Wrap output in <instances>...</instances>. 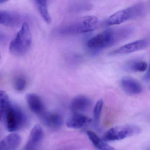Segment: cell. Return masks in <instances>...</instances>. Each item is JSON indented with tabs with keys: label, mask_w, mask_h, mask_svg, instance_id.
<instances>
[{
	"label": "cell",
	"mask_w": 150,
	"mask_h": 150,
	"mask_svg": "<svg viewBox=\"0 0 150 150\" xmlns=\"http://www.w3.org/2000/svg\"><path fill=\"white\" fill-rule=\"evenodd\" d=\"M134 32L131 26H124L109 29L91 38L87 42L88 47L99 50L112 47L130 37Z\"/></svg>",
	"instance_id": "obj_1"
},
{
	"label": "cell",
	"mask_w": 150,
	"mask_h": 150,
	"mask_svg": "<svg viewBox=\"0 0 150 150\" xmlns=\"http://www.w3.org/2000/svg\"><path fill=\"white\" fill-rule=\"evenodd\" d=\"M99 21L93 16H87L68 22L59 29L64 35H72L93 31L98 28Z\"/></svg>",
	"instance_id": "obj_2"
},
{
	"label": "cell",
	"mask_w": 150,
	"mask_h": 150,
	"mask_svg": "<svg viewBox=\"0 0 150 150\" xmlns=\"http://www.w3.org/2000/svg\"><path fill=\"white\" fill-rule=\"evenodd\" d=\"M147 10L145 4L137 3L113 14L107 20V25H118L126 21L141 18L146 14Z\"/></svg>",
	"instance_id": "obj_3"
},
{
	"label": "cell",
	"mask_w": 150,
	"mask_h": 150,
	"mask_svg": "<svg viewBox=\"0 0 150 150\" xmlns=\"http://www.w3.org/2000/svg\"><path fill=\"white\" fill-rule=\"evenodd\" d=\"M32 43V35L28 24L24 23L10 42L9 51L12 55L21 56L28 51Z\"/></svg>",
	"instance_id": "obj_4"
},
{
	"label": "cell",
	"mask_w": 150,
	"mask_h": 150,
	"mask_svg": "<svg viewBox=\"0 0 150 150\" xmlns=\"http://www.w3.org/2000/svg\"><path fill=\"white\" fill-rule=\"evenodd\" d=\"M141 129L134 125H126L115 126L110 129L103 135L102 140L105 142L117 141L129 137L138 135Z\"/></svg>",
	"instance_id": "obj_5"
},
{
	"label": "cell",
	"mask_w": 150,
	"mask_h": 150,
	"mask_svg": "<svg viewBox=\"0 0 150 150\" xmlns=\"http://www.w3.org/2000/svg\"><path fill=\"white\" fill-rule=\"evenodd\" d=\"M26 122V115L21 109L12 103L4 121L7 130L12 132L17 131L25 125Z\"/></svg>",
	"instance_id": "obj_6"
},
{
	"label": "cell",
	"mask_w": 150,
	"mask_h": 150,
	"mask_svg": "<svg viewBox=\"0 0 150 150\" xmlns=\"http://www.w3.org/2000/svg\"><path fill=\"white\" fill-rule=\"evenodd\" d=\"M150 45L149 38H145L127 44L122 47L111 52L110 53L111 56L125 55L142 50L147 48Z\"/></svg>",
	"instance_id": "obj_7"
},
{
	"label": "cell",
	"mask_w": 150,
	"mask_h": 150,
	"mask_svg": "<svg viewBox=\"0 0 150 150\" xmlns=\"http://www.w3.org/2000/svg\"><path fill=\"white\" fill-rule=\"evenodd\" d=\"M44 131L39 125H36L30 131L28 139L23 150H36L43 138Z\"/></svg>",
	"instance_id": "obj_8"
},
{
	"label": "cell",
	"mask_w": 150,
	"mask_h": 150,
	"mask_svg": "<svg viewBox=\"0 0 150 150\" xmlns=\"http://www.w3.org/2000/svg\"><path fill=\"white\" fill-rule=\"evenodd\" d=\"M122 89L127 94L134 96L139 94L142 92V86L139 82L129 77L123 78L121 81Z\"/></svg>",
	"instance_id": "obj_9"
},
{
	"label": "cell",
	"mask_w": 150,
	"mask_h": 150,
	"mask_svg": "<svg viewBox=\"0 0 150 150\" xmlns=\"http://www.w3.org/2000/svg\"><path fill=\"white\" fill-rule=\"evenodd\" d=\"M92 105V101L88 97L79 95L74 97L70 105V110L74 113H80L87 110Z\"/></svg>",
	"instance_id": "obj_10"
},
{
	"label": "cell",
	"mask_w": 150,
	"mask_h": 150,
	"mask_svg": "<svg viewBox=\"0 0 150 150\" xmlns=\"http://www.w3.org/2000/svg\"><path fill=\"white\" fill-rule=\"evenodd\" d=\"M26 98L28 106L33 113L40 116L45 113L44 104L38 95L28 93L26 95Z\"/></svg>",
	"instance_id": "obj_11"
},
{
	"label": "cell",
	"mask_w": 150,
	"mask_h": 150,
	"mask_svg": "<svg viewBox=\"0 0 150 150\" xmlns=\"http://www.w3.org/2000/svg\"><path fill=\"white\" fill-rule=\"evenodd\" d=\"M41 116L44 124L51 129H59L64 123L63 117L57 113L45 112Z\"/></svg>",
	"instance_id": "obj_12"
},
{
	"label": "cell",
	"mask_w": 150,
	"mask_h": 150,
	"mask_svg": "<svg viewBox=\"0 0 150 150\" xmlns=\"http://www.w3.org/2000/svg\"><path fill=\"white\" fill-rule=\"evenodd\" d=\"M91 118L80 113H74L67 121V126L69 128L79 129L92 122Z\"/></svg>",
	"instance_id": "obj_13"
},
{
	"label": "cell",
	"mask_w": 150,
	"mask_h": 150,
	"mask_svg": "<svg viewBox=\"0 0 150 150\" xmlns=\"http://www.w3.org/2000/svg\"><path fill=\"white\" fill-rule=\"evenodd\" d=\"M21 136L13 132L0 141V150H16L21 144Z\"/></svg>",
	"instance_id": "obj_14"
},
{
	"label": "cell",
	"mask_w": 150,
	"mask_h": 150,
	"mask_svg": "<svg viewBox=\"0 0 150 150\" xmlns=\"http://www.w3.org/2000/svg\"><path fill=\"white\" fill-rule=\"evenodd\" d=\"M11 104L8 95L5 91L0 90V122H4Z\"/></svg>",
	"instance_id": "obj_15"
},
{
	"label": "cell",
	"mask_w": 150,
	"mask_h": 150,
	"mask_svg": "<svg viewBox=\"0 0 150 150\" xmlns=\"http://www.w3.org/2000/svg\"><path fill=\"white\" fill-rule=\"evenodd\" d=\"M19 21L18 16L12 12L5 10H0V24L13 27Z\"/></svg>",
	"instance_id": "obj_16"
},
{
	"label": "cell",
	"mask_w": 150,
	"mask_h": 150,
	"mask_svg": "<svg viewBox=\"0 0 150 150\" xmlns=\"http://www.w3.org/2000/svg\"><path fill=\"white\" fill-rule=\"evenodd\" d=\"M87 134L93 144L99 150H115V148L99 138L93 132L88 131Z\"/></svg>",
	"instance_id": "obj_17"
},
{
	"label": "cell",
	"mask_w": 150,
	"mask_h": 150,
	"mask_svg": "<svg viewBox=\"0 0 150 150\" xmlns=\"http://www.w3.org/2000/svg\"><path fill=\"white\" fill-rule=\"evenodd\" d=\"M93 8V5L88 1H74L68 7V11L70 13H76L90 11Z\"/></svg>",
	"instance_id": "obj_18"
},
{
	"label": "cell",
	"mask_w": 150,
	"mask_h": 150,
	"mask_svg": "<svg viewBox=\"0 0 150 150\" xmlns=\"http://www.w3.org/2000/svg\"><path fill=\"white\" fill-rule=\"evenodd\" d=\"M36 5L38 8L40 15L46 23H51V17L48 10V3L46 1H37Z\"/></svg>",
	"instance_id": "obj_19"
},
{
	"label": "cell",
	"mask_w": 150,
	"mask_h": 150,
	"mask_svg": "<svg viewBox=\"0 0 150 150\" xmlns=\"http://www.w3.org/2000/svg\"><path fill=\"white\" fill-rule=\"evenodd\" d=\"M147 63L143 60H137L131 62L126 65L125 68L127 70L136 72H143L147 69Z\"/></svg>",
	"instance_id": "obj_20"
},
{
	"label": "cell",
	"mask_w": 150,
	"mask_h": 150,
	"mask_svg": "<svg viewBox=\"0 0 150 150\" xmlns=\"http://www.w3.org/2000/svg\"><path fill=\"white\" fill-rule=\"evenodd\" d=\"M103 106V100L100 99L97 101L95 105L93 113V124L95 127L98 128L100 125V116Z\"/></svg>",
	"instance_id": "obj_21"
},
{
	"label": "cell",
	"mask_w": 150,
	"mask_h": 150,
	"mask_svg": "<svg viewBox=\"0 0 150 150\" xmlns=\"http://www.w3.org/2000/svg\"><path fill=\"white\" fill-rule=\"evenodd\" d=\"M27 81L22 76H18L15 79L14 86L15 89L18 92H22L26 88Z\"/></svg>",
	"instance_id": "obj_22"
},
{
	"label": "cell",
	"mask_w": 150,
	"mask_h": 150,
	"mask_svg": "<svg viewBox=\"0 0 150 150\" xmlns=\"http://www.w3.org/2000/svg\"><path fill=\"white\" fill-rule=\"evenodd\" d=\"M143 79H144L145 81H146V82H149V81H150V73H149V70L146 72V74H145Z\"/></svg>",
	"instance_id": "obj_23"
},
{
	"label": "cell",
	"mask_w": 150,
	"mask_h": 150,
	"mask_svg": "<svg viewBox=\"0 0 150 150\" xmlns=\"http://www.w3.org/2000/svg\"><path fill=\"white\" fill-rule=\"evenodd\" d=\"M4 2H5V1H2V0H0V4H1V3H4Z\"/></svg>",
	"instance_id": "obj_24"
},
{
	"label": "cell",
	"mask_w": 150,
	"mask_h": 150,
	"mask_svg": "<svg viewBox=\"0 0 150 150\" xmlns=\"http://www.w3.org/2000/svg\"><path fill=\"white\" fill-rule=\"evenodd\" d=\"M2 38V35L0 33V40H1Z\"/></svg>",
	"instance_id": "obj_25"
},
{
	"label": "cell",
	"mask_w": 150,
	"mask_h": 150,
	"mask_svg": "<svg viewBox=\"0 0 150 150\" xmlns=\"http://www.w3.org/2000/svg\"><path fill=\"white\" fill-rule=\"evenodd\" d=\"M0 58H1V55H0Z\"/></svg>",
	"instance_id": "obj_26"
}]
</instances>
